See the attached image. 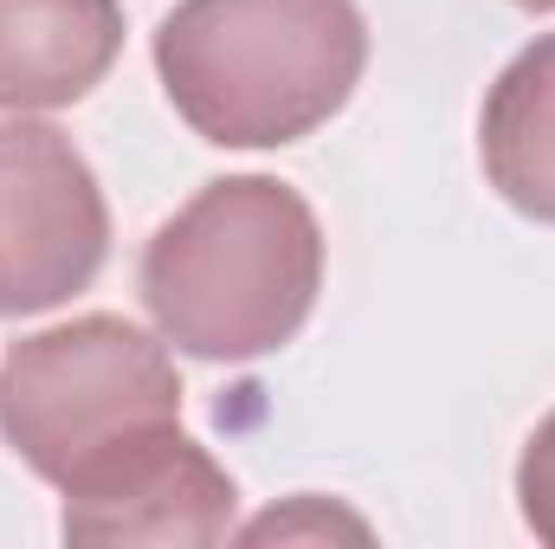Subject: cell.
I'll list each match as a JSON object with an SVG mask.
<instances>
[{"instance_id":"obj_6","label":"cell","mask_w":555,"mask_h":549,"mask_svg":"<svg viewBox=\"0 0 555 549\" xmlns=\"http://www.w3.org/2000/svg\"><path fill=\"white\" fill-rule=\"evenodd\" d=\"M124 52L117 0H0V111H65Z\"/></svg>"},{"instance_id":"obj_3","label":"cell","mask_w":555,"mask_h":549,"mask_svg":"<svg viewBox=\"0 0 555 549\" xmlns=\"http://www.w3.org/2000/svg\"><path fill=\"white\" fill-rule=\"evenodd\" d=\"M162 426H181V375L124 317H72L20 336L0 362V433L59 491Z\"/></svg>"},{"instance_id":"obj_5","label":"cell","mask_w":555,"mask_h":549,"mask_svg":"<svg viewBox=\"0 0 555 549\" xmlns=\"http://www.w3.org/2000/svg\"><path fill=\"white\" fill-rule=\"evenodd\" d=\"M233 505L227 465L181 426H162L65 485L59 531L72 544H220Z\"/></svg>"},{"instance_id":"obj_7","label":"cell","mask_w":555,"mask_h":549,"mask_svg":"<svg viewBox=\"0 0 555 549\" xmlns=\"http://www.w3.org/2000/svg\"><path fill=\"white\" fill-rule=\"evenodd\" d=\"M478 155L517 214L555 227V33L530 39L498 72L478 117Z\"/></svg>"},{"instance_id":"obj_10","label":"cell","mask_w":555,"mask_h":549,"mask_svg":"<svg viewBox=\"0 0 555 549\" xmlns=\"http://www.w3.org/2000/svg\"><path fill=\"white\" fill-rule=\"evenodd\" d=\"M511 7H524V13H555V0H511Z\"/></svg>"},{"instance_id":"obj_4","label":"cell","mask_w":555,"mask_h":549,"mask_svg":"<svg viewBox=\"0 0 555 549\" xmlns=\"http://www.w3.org/2000/svg\"><path fill=\"white\" fill-rule=\"evenodd\" d=\"M111 207L52 124H0V317H39L104 272Z\"/></svg>"},{"instance_id":"obj_1","label":"cell","mask_w":555,"mask_h":549,"mask_svg":"<svg viewBox=\"0 0 555 549\" xmlns=\"http://www.w3.org/2000/svg\"><path fill=\"white\" fill-rule=\"evenodd\" d=\"M323 291V233L310 201L272 175L207 181L142 246V304L162 343L201 362L284 349Z\"/></svg>"},{"instance_id":"obj_8","label":"cell","mask_w":555,"mask_h":549,"mask_svg":"<svg viewBox=\"0 0 555 549\" xmlns=\"http://www.w3.org/2000/svg\"><path fill=\"white\" fill-rule=\"evenodd\" d=\"M517 505H524V524L555 544V413L530 433L524 459H517Z\"/></svg>"},{"instance_id":"obj_2","label":"cell","mask_w":555,"mask_h":549,"mask_svg":"<svg viewBox=\"0 0 555 549\" xmlns=\"http://www.w3.org/2000/svg\"><path fill=\"white\" fill-rule=\"evenodd\" d=\"M369 65L356 0H181L155 26V72L201 142L284 149L330 124Z\"/></svg>"},{"instance_id":"obj_9","label":"cell","mask_w":555,"mask_h":549,"mask_svg":"<svg viewBox=\"0 0 555 549\" xmlns=\"http://www.w3.org/2000/svg\"><path fill=\"white\" fill-rule=\"evenodd\" d=\"M330 531H349V537H369V524H362V518H343V511H323V498H297L291 511H272V518H259V524H246V537H253V544H266V537H330Z\"/></svg>"}]
</instances>
